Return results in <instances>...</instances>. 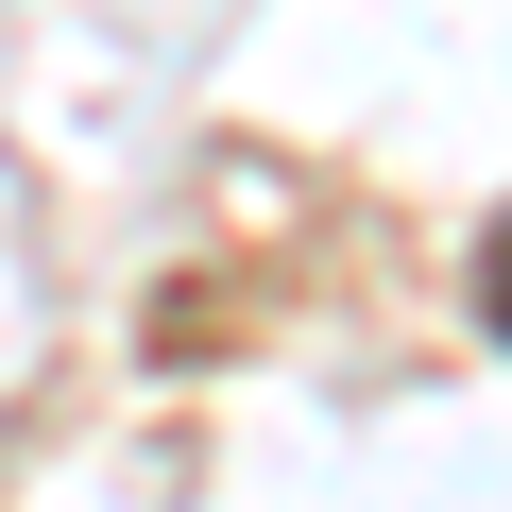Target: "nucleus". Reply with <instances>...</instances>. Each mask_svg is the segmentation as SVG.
<instances>
[{
    "instance_id": "1",
    "label": "nucleus",
    "mask_w": 512,
    "mask_h": 512,
    "mask_svg": "<svg viewBox=\"0 0 512 512\" xmlns=\"http://www.w3.org/2000/svg\"><path fill=\"white\" fill-rule=\"evenodd\" d=\"M495 325H512V239H495Z\"/></svg>"
}]
</instances>
